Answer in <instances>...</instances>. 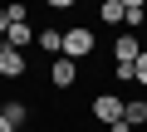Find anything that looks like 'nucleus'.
I'll use <instances>...</instances> for the list:
<instances>
[{"label": "nucleus", "mask_w": 147, "mask_h": 132, "mask_svg": "<svg viewBox=\"0 0 147 132\" xmlns=\"http://www.w3.org/2000/svg\"><path fill=\"white\" fill-rule=\"evenodd\" d=\"M84 54H93V29H88V25L64 29V59H74V64H79Z\"/></svg>", "instance_id": "nucleus-1"}, {"label": "nucleus", "mask_w": 147, "mask_h": 132, "mask_svg": "<svg viewBox=\"0 0 147 132\" xmlns=\"http://www.w3.org/2000/svg\"><path fill=\"white\" fill-rule=\"evenodd\" d=\"M123 108H127V103H123V98H113V93H98V98H93V117H98V122H118V117H123Z\"/></svg>", "instance_id": "nucleus-2"}, {"label": "nucleus", "mask_w": 147, "mask_h": 132, "mask_svg": "<svg viewBox=\"0 0 147 132\" xmlns=\"http://www.w3.org/2000/svg\"><path fill=\"white\" fill-rule=\"evenodd\" d=\"M5 44H10V49H25V44H39V34L30 29V20H10V29H5Z\"/></svg>", "instance_id": "nucleus-3"}, {"label": "nucleus", "mask_w": 147, "mask_h": 132, "mask_svg": "<svg viewBox=\"0 0 147 132\" xmlns=\"http://www.w3.org/2000/svg\"><path fill=\"white\" fill-rule=\"evenodd\" d=\"M137 54H142L137 34H118V39H113V59H118V64H137Z\"/></svg>", "instance_id": "nucleus-4"}, {"label": "nucleus", "mask_w": 147, "mask_h": 132, "mask_svg": "<svg viewBox=\"0 0 147 132\" xmlns=\"http://www.w3.org/2000/svg\"><path fill=\"white\" fill-rule=\"evenodd\" d=\"M25 74V54L5 44V54H0V78H20Z\"/></svg>", "instance_id": "nucleus-5"}, {"label": "nucleus", "mask_w": 147, "mask_h": 132, "mask_svg": "<svg viewBox=\"0 0 147 132\" xmlns=\"http://www.w3.org/2000/svg\"><path fill=\"white\" fill-rule=\"evenodd\" d=\"M49 78H54L59 88H69L74 78H79V64H74V59H64V54H59V59H54V69H49Z\"/></svg>", "instance_id": "nucleus-6"}, {"label": "nucleus", "mask_w": 147, "mask_h": 132, "mask_svg": "<svg viewBox=\"0 0 147 132\" xmlns=\"http://www.w3.org/2000/svg\"><path fill=\"white\" fill-rule=\"evenodd\" d=\"M98 15H103L108 25H123V20H127V5H123V0H103V5H98Z\"/></svg>", "instance_id": "nucleus-7"}, {"label": "nucleus", "mask_w": 147, "mask_h": 132, "mask_svg": "<svg viewBox=\"0 0 147 132\" xmlns=\"http://www.w3.org/2000/svg\"><path fill=\"white\" fill-rule=\"evenodd\" d=\"M39 49H49V54L59 59V54H64V34H59V29H39Z\"/></svg>", "instance_id": "nucleus-8"}, {"label": "nucleus", "mask_w": 147, "mask_h": 132, "mask_svg": "<svg viewBox=\"0 0 147 132\" xmlns=\"http://www.w3.org/2000/svg\"><path fill=\"white\" fill-rule=\"evenodd\" d=\"M123 117H127L132 127H142V122H147V103H142V98H132V103L123 108Z\"/></svg>", "instance_id": "nucleus-9"}, {"label": "nucleus", "mask_w": 147, "mask_h": 132, "mask_svg": "<svg viewBox=\"0 0 147 132\" xmlns=\"http://www.w3.org/2000/svg\"><path fill=\"white\" fill-rule=\"evenodd\" d=\"M113 78H118V83H137V64H118Z\"/></svg>", "instance_id": "nucleus-10"}, {"label": "nucleus", "mask_w": 147, "mask_h": 132, "mask_svg": "<svg viewBox=\"0 0 147 132\" xmlns=\"http://www.w3.org/2000/svg\"><path fill=\"white\" fill-rule=\"evenodd\" d=\"M0 113H5V117H10V122H15V127H20V122H25V103H5V108H0Z\"/></svg>", "instance_id": "nucleus-11"}, {"label": "nucleus", "mask_w": 147, "mask_h": 132, "mask_svg": "<svg viewBox=\"0 0 147 132\" xmlns=\"http://www.w3.org/2000/svg\"><path fill=\"white\" fill-rule=\"evenodd\" d=\"M142 20H147V10H127V20H123V25H127V34H137V29H142Z\"/></svg>", "instance_id": "nucleus-12"}, {"label": "nucleus", "mask_w": 147, "mask_h": 132, "mask_svg": "<svg viewBox=\"0 0 147 132\" xmlns=\"http://www.w3.org/2000/svg\"><path fill=\"white\" fill-rule=\"evenodd\" d=\"M137 83H147V49L137 54Z\"/></svg>", "instance_id": "nucleus-13"}, {"label": "nucleus", "mask_w": 147, "mask_h": 132, "mask_svg": "<svg viewBox=\"0 0 147 132\" xmlns=\"http://www.w3.org/2000/svg\"><path fill=\"white\" fill-rule=\"evenodd\" d=\"M108 132H132V122H127V117H118V122H108Z\"/></svg>", "instance_id": "nucleus-14"}, {"label": "nucleus", "mask_w": 147, "mask_h": 132, "mask_svg": "<svg viewBox=\"0 0 147 132\" xmlns=\"http://www.w3.org/2000/svg\"><path fill=\"white\" fill-rule=\"evenodd\" d=\"M5 29H10V10L0 5V39H5Z\"/></svg>", "instance_id": "nucleus-15"}, {"label": "nucleus", "mask_w": 147, "mask_h": 132, "mask_svg": "<svg viewBox=\"0 0 147 132\" xmlns=\"http://www.w3.org/2000/svg\"><path fill=\"white\" fill-rule=\"evenodd\" d=\"M44 5H54V10H69V5H74V0H44Z\"/></svg>", "instance_id": "nucleus-16"}, {"label": "nucleus", "mask_w": 147, "mask_h": 132, "mask_svg": "<svg viewBox=\"0 0 147 132\" xmlns=\"http://www.w3.org/2000/svg\"><path fill=\"white\" fill-rule=\"evenodd\" d=\"M0 132H15V122H10V117H5V113H0Z\"/></svg>", "instance_id": "nucleus-17"}, {"label": "nucleus", "mask_w": 147, "mask_h": 132, "mask_svg": "<svg viewBox=\"0 0 147 132\" xmlns=\"http://www.w3.org/2000/svg\"><path fill=\"white\" fill-rule=\"evenodd\" d=\"M123 5H127V10H142V0H123Z\"/></svg>", "instance_id": "nucleus-18"}, {"label": "nucleus", "mask_w": 147, "mask_h": 132, "mask_svg": "<svg viewBox=\"0 0 147 132\" xmlns=\"http://www.w3.org/2000/svg\"><path fill=\"white\" fill-rule=\"evenodd\" d=\"M0 54H5V39H0Z\"/></svg>", "instance_id": "nucleus-19"}]
</instances>
